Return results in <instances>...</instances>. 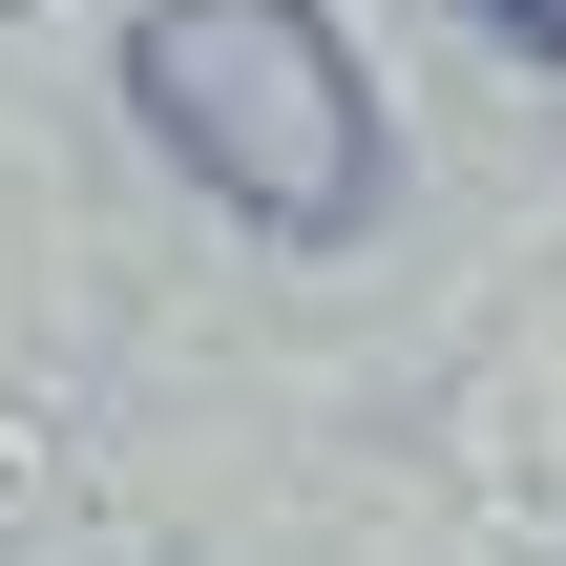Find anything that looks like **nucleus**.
<instances>
[{
	"label": "nucleus",
	"instance_id": "f257e3e1",
	"mask_svg": "<svg viewBox=\"0 0 566 566\" xmlns=\"http://www.w3.org/2000/svg\"><path fill=\"white\" fill-rule=\"evenodd\" d=\"M126 126L210 210H252L273 252L378 231V84H357V42L315 0H147L126 21Z\"/></svg>",
	"mask_w": 566,
	"mask_h": 566
},
{
	"label": "nucleus",
	"instance_id": "f03ea898",
	"mask_svg": "<svg viewBox=\"0 0 566 566\" xmlns=\"http://www.w3.org/2000/svg\"><path fill=\"white\" fill-rule=\"evenodd\" d=\"M483 42H525V63H566V0H462Z\"/></svg>",
	"mask_w": 566,
	"mask_h": 566
}]
</instances>
